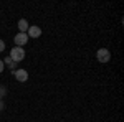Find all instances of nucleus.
Returning <instances> with one entry per match:
<instances>
[{"mask_svg": "<svg viewBox=\"0 0 124 122\" xmlns=\"http://www.w3.org/2000/svg\"><path fill=\"white\" fill-rule=\"evenodd\" d=\"M10 58H12L15 63L23 61V59H25V50H23V48H20V46L12 48V51H10Z\"/></svg>", "mask_w": 124, "mask_h": 122, "instance_id": "nucleus-1", "label": "nucleus"}, {"mask_svg": "<svg viewBox=\"0 0 124 122\" xmlns=\"http://www.w3.org/2000/svg\"><path fill=\"white\" fill-rule=\"evenodd\" d=\"M96 58H98L99 63H108V61L111 59V53H109L108 48H99V50L96 51Z\"/></svg>", "mask_w": 124, "mask_h": 122, "instance_id": "nucleus-2", "label": "nucleus"}, {"mask_svg": "<svg viewBox=\"0 0 124 122\" xmlns=\"http://www.w3.org/2000/svg\"><path fill=\"white\" fill-rule=\"evenodd\" d=\"M13 40H15V45H17V46L23 48L27 43H28V35H27V33H18Z\"/></svg>", "mask_w": 124, "mask_h": 122, "instance_id": "nucleus-3", "label": "nucleus"}, {"mask_svg": "<svg viewBox=\"0 0 124 122\" xmlns=\"http://www.w3.org/2000/svg\"><path fill=\"white\" fill-rule=\"evenodd\" d=\"M13 76L17 78V81H20V83L28 81V71L27 69H17V71H13Z\"/></svg>", "mask_w": 124, "mask_h": 122, "instance_id": "nucleus-4", "label": "nucleus"}, {"mask_svg": "<svg viewBox=\"0 0 124 122\" xmlns=\"http://www.w3.org/2000/svg\"><path fill=\"white\" fill-rule=\"evenodd\" d=\"M27 35L28 38H38L41 35V28L37 27V25H33V27H28V31H27Z\"/></svg>", "mask_w": 124, "mask_h": 122, "instance_id": "nucleus-5", "label": "nucleus"}, {"mask_svg": "<svg viewBox=\"0 0 124 122\" xmlns=\"http://www.w3.org/2000/svg\"><path fill=\"white\" fill-rule=\"evenodd\" d=\"M28 22L25 18H22V20H18V30H20V33H27L28 31Z\"/></svg>", "mask_w": 124, "mask_h": 122, "instance_id": "nucleus-6", "label": "nucleus"}, {"mask_svg": "<svg viewBox=\"0 0 124 122\" xmlns=\"http://www.w3.org/2000/svg\"><path fill=\"white\" fill-rule=\"evenodd\" d=\"M3 65H8L10 68H15V66H17V63H15V61H13L10 56H7L5 59H3Z\"/></svg>", "mask_w": 124, "mask_h": 122, "instance_id": "nucleus-7", "label": "nucleus"}, {"mask_svg": "<svg viewBox=\"0 0 124 122\" xmlns=\"http://www.w3.org/2000/svg\"><path fill=\"white\" fill-rule=\"evenodd\" d=\"M5 94H7V87L5 86H0V97H3Z\"/></svg>", "mask_w": 124, "mask_h": 122, "instance_id": "nucleus-8", "label": "nucleus"}, {"mask_svg": "<svg viewBox=\"0 0 124 122\" xmlns=\"http://www.w3.org/2000/svg\"><path fill=\"white\" fill-rule=\"evenodd\" d=\"M3 50H5V41H3V40H0V53H2Z\"/></svg>", "mask_w": 124, "mask_h": 122, "instance_id": "nucleus-9", "label": "nucleus"}, {"mask_svg": "<svg viewBox=\"0 0 124 122\" xmlns=\"http://www.w3.org/2000/svg\"><path fill=\"white\" fill-rule=\"evenodd\" d=\"M3 107H5V104H3V101H2V99H0V112H2V111H3Z\"/></svg>", "mask_w": 124, "mask_h": 122, "instance_id": "nucleus-10", "label": "nucleus"}, {"mask_svg": "<svg viewBox=\"0 0 124 122\" xmlns=\"http://www.w3.org/2000/svg\"><path fill=\"white\" fill-rule=\"evenodd\" d=\"M3 68H5V65H3V61H2V59H0V73H2V71H3Z\"/></svg>", "mask_w": 124, "mask_h": 122, "instance_id": "nucleus-11", "label": "nucleus"}]
</instances>
